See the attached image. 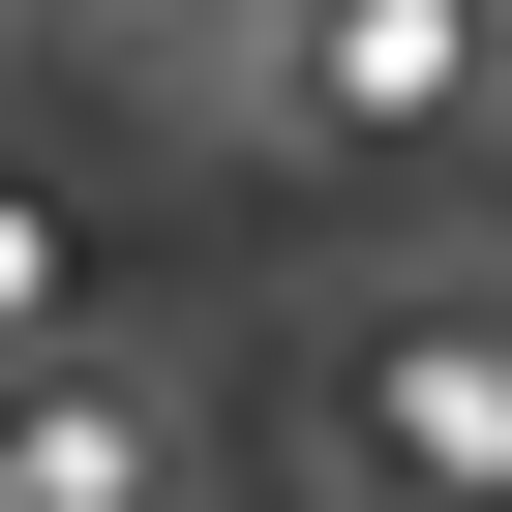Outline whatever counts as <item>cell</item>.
<instances>
[{
	"instance_id": "cell-1",
	"label": "cell",
	"mask_w": 512,
	"mask_h": 512,
	"mask_svg": "<svg viewBox=\"0 0 512 512\" xmlns=\"http://www.w3.org/2000/svg\"><path fill=\"white\" fill-rule=\"evenodd\" d=\"M512 91V0H302V151H422V121H482Z\"/></svg>"
},
{
	"instance_id": "cell-2",
	"label": "cell",
	"mask_w": 512,
	"mask_h": 512,
	"mask_svg": "<svg viewBox=\"0 0 512 512\" xmlns=\"http://www.w3.org/2000/svg\"><path fill=\"white\" fill-rule=\"evenodd\" d=\"M362 452H392L422 512H512V302H422V332H362Z\"/></svg>"
},
{
	"instance_id": "cell-3",
	"label": "cell",
	"mask_w": 512,
	"mask_h": 512,
	"mask_svg": "<svg viewBox=\"0 0 512 512\" xmlns=\"http://www.w3.org/2000/svg\"><path fill=\"white\" fill-rule=\"evenodd\" d=\"M0 332H61V211L31 181H0Z\"/></svg>"
}]
</instances>
